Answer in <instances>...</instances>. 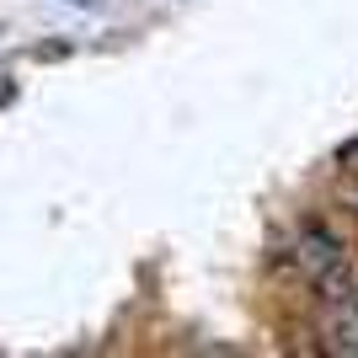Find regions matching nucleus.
I'll use <instances>...</instances> for the list:
<instances>
[{"instance_id": "nucleus-1", "label": "nucleus", "mask_w": 358, "mask_h": 358, "mask_svg": "<svg viewBox=\"0 0 358 358\" xmlns=\"http://www.w3.org/2000/svg\"><path fill=\"white\" fill-rule=\"evenodd\" d=\"M337 161H343L348 171H358V139H353V145H343V155H337Z\"/></svg>"}, {"instance_id": "nucleus-2", "label": "nucleus", "mask_w": 358, "mask_h": 358, "mask_svg": "<svg viewBox=\"0 0 358 358\" xmlns=\"http://www.w3.org/2000/svg\"><path fill=\"white\" fill-rule=\"evenodd\" d=\"M70 6H86V11H96V6H102V0H70Z\"/></svg>"}]
</instances>
